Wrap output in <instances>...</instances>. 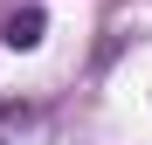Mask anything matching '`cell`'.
<instances>
[{"mask_svg": "<svg viewBox=\"0 0 152 145\" xmlns=\"http://www.w3.org/2000/svg\"><path fill=\"white\" fill-rule=\"evenodd\" d=\"M42 28H48V14L42 7H21V14H7L0 42H7V48H42Z\"/></svg>", "mask_w": 152, "mask_h": 145, "instance_id": "obj_1", "label": "cell"}]
</instances>
